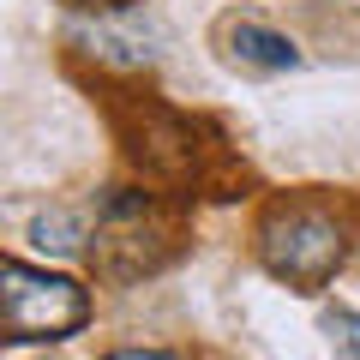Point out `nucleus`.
Wrapping results in <instances>:
<instances>
[{
    "label": "nucleus",
    "instance_id": "f257e3e1",
    "mask_svg": "<svg viewBox=\"0 0 360 360\" xmlns=\"http://www.w3.org/2000/svg\"><path fill=\"white\" fill-rule=\"evenodd\" d=\"M258 258L270 264V276L312 295L342 264V222L324 205H270V217L258 222Z\"/></svg>",
    "mask_w": 360,
    "mask_h": 360
},
{
    "label": "nucleus",
    "instance_id": "f03ea898",
    "mask_svg": "<svg viewBox=\"0 0 360 360\" xmlns=\"http://www.w3.org/2000/svg\"><path fill=\"white\" fill-rule=\"evenodd\" d=\"M0 307H6V336L13 342H49V336H72L90 319V295L72 276L54 270H30L18 258H6L0 270Z\"/></svg>",
    "mask_w": 360,
    "mask_h": 360
},
{
    "label": "nucleus",
    "instance_id": "7ed1b4c3",
    "mask_svg": "<svg viewBox=\"0 0 360 360\" xmlns=\"http://www.w3.org/2000/svg\"><path fill=\"white\" fill-rule=\"evenodd\" d=\"M168 252H174V229H168L144 198H115V205H108V222L96 229V246H90V258H96L108 276H144V270H156Z\"/></svg>",
    "mask_w": 360,
    "mask_h": 360
},
{
    "label": "nucleus",
    "instance_id": "20e7f679",
    "mask_svg": "<svg viewBox=\"0 0 360 360\" xmlns=\"http://www.w3.org/2000/svg\"><path fill=\"white\" fill-rule=\"evenodd\" d=\"M127 150L156 180H193L198 174V132L180 115H162V108H144V127L127 132Z\"/></svg>",
    "mask_w": 360,
    "mask_h": 360
},
{
    "label": "nucleus",
    "instance_id": "39448f33",
    "mask_svg": "<svg viewBox=\"0 0 360 360\" xmlns=\"http://www.w3.org/2000/svg\"><path fill=\"white\" fill-rule=\"evenodd\" d=\"M222 54H229L234 66H246V72H283V66L300 60V49L288 37L252 25V18H229V25H222Z\"/></svg>",
    "mask_w": 360,
    "mask_h": 360
},
{
    "label": "nucleus",
    "instance_id": "423d86ee",
    "mask_svg": "<svg viewBox=\"0 0 360 360\" xmlns=\"http://www.w3.org/2000/svg\"><path fill=\"white\" fill-rule=\"evenodd\" d=\"M324 330L336 336V348H342L348 360H360V312H330V319H324Z\"/></svg>",
    "mask_w": 360,
    "mask_h": 360
},
{
    "label": "nucleus",
    "instance_id": "0eeeda50",
    "mask_svg": "<svg viewBox=\"0 0 360 360\" xmlns=\"http://www.w3.org/2000/svg\"><path fill=\"white\" fill-rule=\"evenodd\" d=\"M66 6H78V13H120V6H132V0H66Z\"/></svg>",
    "mask_w": 360,
    "mask_h": 360
},
{
    "label": "nucleus",
    "instance_id": "6e6552de",
    "mask_svg": "<svg viewBox=\"0 0 360 360\" xmlns=\"http://www.w3.org/2000/svg\"><path fill=\"white\" fill-rule=\"evenodd\" d=\"M108 360H174V354H162V348H120V354H108Z\"/></svg>",
    "mask_w": 360,
    "mask_h": 360
}]
</instances>
